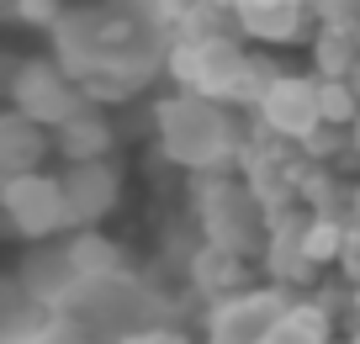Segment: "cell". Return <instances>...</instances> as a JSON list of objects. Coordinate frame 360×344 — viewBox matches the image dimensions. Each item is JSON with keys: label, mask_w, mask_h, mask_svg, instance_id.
Returning <instances> with one entry per match:
<instances>
[{"label": "cell", "mask_w": 360, "mask_h": 344, "mask_svg": "<svg viewBox=\"0 0 360 344\" xmlns=\"http://www.w3.org/2000/svg\"><path fill=\"white\" fill-rule=\"evenodd\" d=\"M154 133H159V148H165L169 165L191 170H228L238 165L244 154V138H238V122H233V106L228 101H212V96H196V90H175L154 106Z\"/></svg>", "instance_id": "obj_1"}, {"label": "cell", "mask_w": 360, "mask_h": 344, "mask_svg": "<svg viewBox=\"0 0 360 344\" xmlns=\"http://www.w3.org/2000/svg\"><path fill=\"white\" fill-rule=\"evenodd\" d=\"M196 196V222H202L207 244H223L233 255H265L270 244V207L259 201V191L244 175L228 170H202L191 186Z\"/></svg>", "instance_id": "obj_2"}, {"label": "cell", "mask_w": 360, "mask_h": 344, "mask_svg": "<svg viewBox=\"0 0 360 344\" xmlns=\"http://www.w3.org/2000/svg\"><path fill=\"white\" fill-rule=\"evenodd\" d=\"M249 48L233 32H212V37H169L165 69L180 90H196V96H212L233 106L238 79H244Z\"/></svg>", "instance_id": "obj_3"}, {"label": "cell", "mask_w": 360, "mask_h": 344, "mask_svg": "<svg viewBox=\"0 0 360 344\" xmlns=\"http://www.w3.org/2000/svg\"><path fill=\"white\" fill-rule=\"evenodd\" d=\"M0 79H6V101H11L16 111H27V117H37L43 127H58L64 117H75L90 101L85 85H79L58 58H43V53L6 58V75Z\"/></svg>", "instance_id": "obj_4"}, {"label": "cell", "mask_w": 360, "mask_h": 344, "mask_svg": "<svg viewBox=\"0 0 360 344\" xmlns=\"http://www.w3.org/2000/svg\"><path fill=\"white\" fill-rule=\"evenodd\" d=\"M0 212H6V222H11V234L32 238V244L75 228V222H69V201H64V180L43 175V170H27V175H6L0 180Z\"/></svg>", "instance_id": "obj_5"}, {"label": "cell", "mask_w": 360, "mask_h": 344, "mask_svg": "<svg viewBox=\"0 0 360 344\" xmlns=\"http://www.w3.org/2000/svg\"><path fill=\"white\" fill-rule=\"evenodd\" d=\"M255 122L276 138H292V144H307V138L323 127V101H318V75H281L276 85L259 96Z\"/></svg>", "instance_id": "obj_6"}, {"label": "cell", "mask_w": 360, "mask_h": 344, "mask_svg": "<svg viewBox=\"0 0 360 344\" xmlns=\"http://www.w3.org/2000/svg\"><path fill=\"white\" fill-rule=\"evenodd\" d=\"M292 307L281 286H259V291H233V297H217L212 318H207V344H259L265 329L281 312Z\"/></svg>", "instance_id": "obj_7"}, {"label": "cell", "mask_w": 360, "mask_h": 344, "mask_svg": "<svg viewBox=\"0 0 360 344\" xmlns=\"http://www.w3.org/2000/svg\"><path fill=\"white\" fill-rule=\"evenodd\" d=\"M233 27L255 43H313L318 6L313 0H233Z\"/></svg>", "instance_id": "obj_8"}, {"label": "cell", "mask_w": 360, "mask_h": 344, "mask_svg": "<svg viewBox=\"0 0 360 344\" xmlns=\"http://www.w3.org/2000/svg\"><path fill=\"white\" fill-rule=\"evenodd\" d=\"M58 180H64V201H69L75 228H96L101 217H112L117 196H122V175L106 159H75Z\"/></svg>", "instance_id": "obj_9"}, {"label": "cell", "mask_w": 360, "mask_h": 344, "mask_svg": "<svg viewBox=\"0 0 360 344\" xmlns=\"http://www.w3.org/2000/svg\"><path fill=\"white\" fill-rule=\"evenodd\" d=\"M53 154V127H43L37 117L6 106L0 111V175H27L43 170V159Z\"/></svg>", "instance_id": "obj_10"}, {"label": "cell", "mask_w": 360, "mask_h": 344, "mask_svg": "<svg viewBox=\"0 0 360 344\" xmlns=\"http://www.w3.org/2000/svg\"><path fill=\"white\" fill-rule=\"evenodd\" d=\"M112 144H117V133H112V122H106L101 111H96V101H85L75 117H64V122L53 127V154H64L69 165H75V159H106Z\"/></svg>", "instance_id": "obj_11"}, {"label": "cell", "mask_w": 360, "mask_h": 344, "mask_svg": "<svg viewBox=\"0 0 360 344\" xmlns=\"http://www.w3.org/2000/svg\"><path fill=\"white\" fill-rule=\"evenodd\" d=\"M64 270L75 281H112L117 270H122V249L112 244L106 234H96V228H75V238L64 244Z\"/></svg>", "instance_id": "obj_12"}, {"label": "cell", "mask_w": 360, "mask_h": 344, "mask_svg": "<svg viewBox=\"0 0 360 344\" xmlns=\"http://www.w3.org/2000/svg\"><path fill=\"white\" fill-rule=\"evenodd\" d=\"M334 318H328L323 302H292L281 318L265 329L259 344H334Z\"/></svg>", "instance_id": "obj_13"}, {"label": "cell", "mask_w": 360, "mask_h": 344, "mask_svg": "<svg viewBox=\"0 0 360 344\" xmlns=\"http://www.w3.org/2000/svg\"><path fill=\"white\" fill-rule=\"evenodd\" d=\"M307 48H313V75L318 79H345L360 64V27H318Z\"/></svg>", "instance_id": "obj_14"}, {"label": "cell", "mask_w": 360, "mask_h": 344, "mask_svg": "<svg viewBox=\"0 0 360 344\" xmlns=\"http://www.w3.org/2000/svg\"><path fill=\"white\" fill-rule=\"evenodd\" d=\"M191 281L207 297H233V291H244V255H233L223 244H202L191 260Z\"/></svg>", "instance_id": "obj_15"}, {"label": "cell", "mask_w": 360, "mask_h": 344, "mask_svg": "<svg viewBox=\"0 0 360 344\" xmlns=\"http://www.w3.org/2000/svg\"><path fill=\"white\" fill-rule=\"evenodd\" d=\"M318 101H323V122H334V127L360 122V96L349 79H318Z\"/></svg>", "instance_id": "obj_16"}, {"label": "cell", "mask_w": 360, "mask_h": 344, "mask_svg": "<svg viewBox=\"0 0 360 344\" xmlns=\"http://www.w3.org/2000/svg\"><path fill=\"white\" fill-rule=\"evenodd\" d=\"M318 27H360V0H313Z\"/></svg>", "instance_id": "obj_17"}, {"label": "cell", "mask_w": 360, "mask_h": 344, "mask_svg": "<svg viewBox=\"0 0 360 344\" xmlns=\"http://www.w3.org/2000/svg\"><path fill=\"white\" fill-rule=\"evenodd\" d=\"M339 265H345V276L360 286V228L349 222V238H345V255H339Z\"/></svg>", "instance_id": "obj_18"}, {"label": "cell", "mask_w": 360, "mask_h": 344, "mask_svg": "<svg viewBox=\"0 0 360 344\" xmlns=\"http://www.w3.org/2000/svg\"><path fill=\"white\" fill-rule=\"evenodd\" d=\"M122 344H186V333H175V329H138V333H127Z\"/></svg>", "instance_id": "obj_19"}, {"label": "cell", "mask_w": 360, "mask_h": 344, "mask_svg": "<svg viewBox=\"0 0 360 344\" xmlns=\"http://www.w3.org/2000/svg\"><path fill=\"white\" fill-rule=\"evenodd\" d=\"M191 6H196V0H159V11H165V16H169V27H175V22H180V16L191 11Z\"/></svg>", "instance_id": "obj_20"}, {"label": "cell", "mask_w": 360, "mask_h": 344, "mask_svg": "<svg viewBox=\"0 0 360 344\" xmlns=\"http://www.w3.org/2000/svg\"><path fill=\"white\" fill-rule=\"evenodd\" d=\"M349 222L360 228V186H349Z\"/></svg>", "instance_id": "obj_21"}, {"label": "cell", "mask_w": 360, "mask_h": 344, "mask_svg": "<svg viewBox=\"0 0 360 344\" xmlns=\"http://www.w3.org/2000/svg\"><path fill=\"white\" fill-rule=\"evenodd\" d=\"M345 79H349V85H355V96H360V64H355V69H349V75H345Z\"/></svg>", "instance_id": "obj_22"}, {"label": "cell", "mask_w": 360, "mask_h": 344, "mask_svg": "<svg viewBox=\"0 0 360 344\" xmlns=\"http://www.w3.org/2000/svg\"><path fill=\"white\" fill-rule=\"evenodd\" d=\"M355 318H360V286H355Z\"/></svg>", "instance_id": "obj_23"}, {"label": "cell", "mask_w": 360, "mask_h": 344, "mask_svg": "<svg viewBox=\"0 0 360 344\" xmlns=\"http://www.w3.org/2000/svg\"><path fill=\"white\" fill-rule=\"evenodd\" d=\"M349 344H360V329H355V333H349Z\"/></svg>", "instance_id": "obj_24"}, {"label": "cell", "mask_w": 360, "mask_h": 344, "mask_svg": "<svg viewBox=\"0 0 360 344\" xmlns=\"http://www.w3.org/2000/svg\"><path fill=\"white\" fill-rule=\"evenodd\" d=\"M217 6H228V11H233V0H217Z\"/></svg>", "instance_id": "obj_25"}, {"label": "cell", "mask_w": 360, "mask_h": 344, "mask_svg": "<svg viewBox=\"0 0 360 344\" xmlns=\"http://www.w3.org/2000/svg\"><path fill=\"white\" fill-rule=\"evenodd\" d=\"M37 344H58V339H37Z\"/></svg>", "instance_id": "obj_26"}]
</instances>
